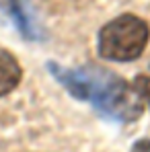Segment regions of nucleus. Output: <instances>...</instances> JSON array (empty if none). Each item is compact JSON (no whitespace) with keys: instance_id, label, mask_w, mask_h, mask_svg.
I'll use <instances>...</instances> for the list:
<instances>
[{"instance_id":"2","label":"nucleus","mask_w":150,"mask_h":152,"mask_svg":"<svg viewBox=\"0 0 150 152\" xmlns=\"http://www.w3.org/2000/svg\"><path fill=\"white\" fill-rule=\"evenodd\" d=\"M23 78V68L10 51L0 48V97L12 93Z\"/></svg>"},{"instance_id":"1","label":"nucleus","mask_w":150,"mask_h":152,"mask_svg":"<svg viewBox=\"0 0 150 152\" xmlns=\"http://www.w3.org/2000/svg\"><path fill=\"white\" fill-rule=\"evenodd\" d=\"M148 23L136 15H119L99 31V53L111 62H132L148 45Z\"/></svg>"},{"instance_id":"4","label":"nucleus","mask_w":150,"mask_h":152,"mask_svg":"<svg viewBox=\"0 0 150 152\" xmlns=\"http://www.w3.org/2000/svg\"><path fill=\"white\" fill-rule=\"evenodd\" d=\"M134 86H136V93H138L142 99H146V101L150 103V76H140V78H136Z\"/></svg>"},{"instance_id":"3","label":"nucleus","mask_w":150,"mask_h":152,"mask_svg":"<svg viewBox=\"0 0 150 152\" xmlns=\"http://www.w3.org/2000/svg\"><path fill=\"white\" fill-rule=\"evenodd\" d=\"M0 4H2V8L8 12V17L15 21L17 29H19L25 37H29V39H35V37H37L35 23H33V19H31L29 12H27L25 0H0Z\"/></svg>"}]
</instances>
